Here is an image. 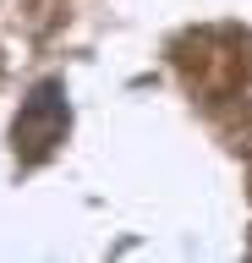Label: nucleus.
Masks as SVG:
<instances>
[{
	"label": "nucleus",
	"instance_id": "1",
	"mask_svg": "<svg viewBox=\"0 0 252 263\" xmlns=\"http://www.w3.org/2000/svg\"><path fill=\"white\" fill-rule=\"evenodd\" d=\"M66 121H71V110H66V88L61 82H38L33 93L22 99V110H17V126H11V137H17V159H44L61 137H66Z\"/></svg>",
	"mask_w": 252,
	"mask_h": 263
}]
</instances>
